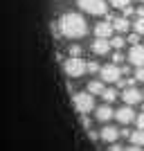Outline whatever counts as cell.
Listing matches in <instances>:
<instances>
[{"instance_id":"cell-1","label":"cell","mask_w":144,"mask_h":151,"mask_svg":"<svg viewBox=\"0 0 144 151\" xmlns=\"http://www.w3.org/2000/svg\"><path fill=\"white\" fill-rule=\"evenodd\" d=\"M57 25H59L57 29L68 38H81L88 32V25H86V20L81 18V14H63Z\"/></svg>"},{"instance_id":"cell-2","label":"cell","mask_w":144,"mask_h":151,"mask_svg":"<svg viewBox=\"0 0 144 151\" xmlns=\"http://www.w3.org/2000/svg\"><path fill=\"white\" fill-rule=\"evenodd\" d=\"M72 104H75L77 113H81V115L95 111V97L88 93V90H86V93H75V95H72Z\"/></svg>"},{"instance_id":"cell-3","label":"cell","mask_w":144,"mask_h":151,"mask_svg":"<svg viewBox=\"0 0 144 151\" xmlns=\"http://www.w3.org/2000/svg\"><path fill=\"white\" fill-rule=\"evenodd\" d=\"M63 70H65V75L68 77H81L86 72V61L81 57H72L68 61L63 63Z\"/></svg>"},{"instance_id":"cell-4","label":"cell","mask_w":144,"mask_h":151,"mask_svg":"<svg viewBox=\"0 0 144 151\" xmlns=\"http://www.w3.org/2000/svg\"><path fill=\"white\" fill-rule=\"evenodd\" d=\"M79 7H81V12L92 14V16H101L108 9L104 0H79Z\"/></svg>"},{"instance_id":"cell-5","label":"cell","mask_w":144,"mask_h":151,"mask_svg":"<svg viewBox=\"0 0 144 151\" xmlns=\"http://www.w3.org/2000/svg\"><path fill=\"white\" fill-rule=\"evenodd\" d=\"M119 77H122V70L117 68V65H104L101 68V79L104 81H108V83H117L119 81Z\"/></svg>"},{"instance_id":"cell-6","label":"cell","mask_w":144,"mask_h":151,"mask_svg":"<svg viewBox=\"0 0 144 151\" xmlns=\"http://www.w3.org/2000/svg\"><path fill=\"white\" fill-rule=\"evenodd\" d=\"M128 61H131V65H135V68H144V45H135V47H131V52H128Z\"/></svg>"},{"instance_id":"cell-7","label":"cell","mask_w":144,"mask_h":151,"mask_svg":"<svg viewBox=\"0 0 144 151\" xmlns=\"http://www.w3.org/2000/svg\"><path fill=\"white\" fill-rule=\"evenodd\" d=\"M113 117H117V122H122V124H131L135 120V111L131 106H124V108H117Z\"/></svg>"},{"instance_id":"cell-8","label":"cell","mask_w":144,"mask_h":151,"mask_svg":"<svg viewBox=\"0 0 144 151\" xmlns=\"http://www.w3.org/2000/svg\"><path fill=\"white\" fill-rule=\"evenodd\" d=\"M122 99H124L128 106H133V104H140V101H142V93L133 86V88H126L124 93H122Z\"/></svg>"},{"instance_id":"cell-9","label":"cell","mask_w":144,"mask_h":151,"mask_svg":"<svg viewBox=\"0 0 144 151\" xmlns=\"http://www.w3.org/2000/svg\"><path fill=\"white\" fill-rule=\"evenodd\" d=\"M99 135H101V140H106V142H110V145H115V142H117V138H119V135H122V133L117 131V126H104Z\"/></svg>"},{"instance_id":"cell-10","label":"cell","mask_w":144,"mask_h":151,"mask_svg":"<svg viewBox=\"0 0 144 151\" xmlns=\"http://www.w3.org/2000/svg\"><path fill=\"white\" fill-rule=\"evenodd\" d=\"M95 34H97V38H104V41H108V36L113 34V25H110L108 20H104V23H97V25H95Z\"/></svg>"},{"instance_id":"cell-11","label":"cell","mask_w":144,"mask_h":151,"mask_svg":"<svg viewBox=\"0 0 144 151\" xmlns=\"http://www.w3.org/2000/svg\"><path fill=\"white\" fill-rule=\"evenodd\" d=\"M113 115H115V111L108 106V104H106V106L95 108V120H97V122H108L110 117H113Z\"/></svg>"},{"instance_id":"cell-12","label":"cell","mask_w":144,"mask_h":151,"mask_svg":"<svg viewBox=\"0 0 144 151\" xmlns=\"http://www.w3.org/2000/svg\"><path fill=\"white\" fill-rule=\"evenodd\" d=\"M108 50H110V43H108V41H104V38H97V41H95L92 43V52L95 54H108Z\"/></svg>"},{"instance_id":"cell-13","label":"cell","mask_w":144,"mask_h":151,"mask_svg":"<svg viewBox=\"0 0 144 151\" xmlns=\"http://www.w3.org/2000/svg\"><path fill=\"white\" fill-rule=\"evenodd\" d=\"M110 25H113V32H128V27H131V23H128V18H113L110 20Z\"/></svg>"},{"instance_id":"cell-14","label":"cell","mask_w":144,"mask_h":151,"mask_svg":"<svg viewBox=\"0 0 144 151\" xmlns=\"http://www.w3.org/2000/svg\"><path fill=\"white\" fill-rule=\"evenodd\" d=\"M128 140H131V147H142L144 145V131H131Z\"/></svg>"},{"instance_id":"cell-15","label":"cell","mask_w":144,"mask_h":151,"mask_svg":"<svg viewBox=\"0 0 144 151\" xmlns=\"http://www.w3.org/2000/svg\"><path fill=\"white\" fill-rule=\"evenodd\" d=\"M104 90H106V88H104V83H101V81H90V83H88V93L92 95V97H95V95H104Z\"/></svg>"},{"instance_id":"cell-16","label":"cell","mask_w":144,"mask_h":151,"mask_svg":"<svg viewBox=\"0 0 144 151\" xmlns=\"http://www.w3.org/2000/svg\"><path fill=\"white\" fill-rule=\"evenodd\" d=\"M101 97H104V99L110 104V101L117 99V90H115V88H108V90H104V95H101Z\"/></svg>"},{"instance_id":"cell-17","label":"cell","mask_w":144,"mask_h":151,"mask_svg":"<svg viewBox=\"0 0 144 151\" xmlns=\"http://www.w3.org/2000/svg\"><path fill=\"white\" fill-rule=\"evenodd\" d=\"M135 34L138 36L144 34V18H135Z\"/></svg>"},{"instance_id":"cell-18","label":"cell","mask_w":144,"mask_h":151,"mask_svg":"<svg viewBox=\"0 0 144 151\" xmlns=\"http://www.w3.org/2000/svg\"><path fill=\"white\" fill-rule=\"evenodd\" d=\"M110 5H113V7H119V9H126V7L131 5V0H110Z\"/></svg>"},{"instance_id":"cell-19","label":"cell","mask_w":144,"mask_h":151,"mask_svg":"<svg viewBox=\"0 0 144 151\" xmlns=\"http://www.w3.org/2000/svg\"><path fill=\"white\" fill-rule=\"evenodd\" d=\"M108 43H110V47H117V50H119V47H122V45H124L126 41H124L122 36H115L113 41H108Z\"/></svg>"},{"instance_id":"cell-20","label":"cell","mask_w":144,"mask_h":151,"mask_svg":"<svg viewBox=\"0 0 144 151\" xmlns=\"http://www.w3.org/2000/svg\"><path fill=\"white\" fill-rule=\"evenodd\" d=\"M97 70H99V65H97V63H95V61L86 63V72H97Z\"/></svg>"},{"instance_id":"cell-21","label":"cell","mask_w":144,"mask_h":151,"mask_svg":"<svg viewBox=\"0 0 144 151\" xmlns=\"http://www.w3.org/2000/svg\"><path fill=\"white\" fill-rule=\"evenodd\" d=\"M135 81H144V68H138L135 70V77H133Z\"/></svg>"},{"instance_id":"cell-22","label":"cell","mask_w":144,"mask_h":151,"mask_svg":"<svg viewBox=\"0 0 144 151\" xmlns=\"http://www.w3.org/2000/svg\"><path fill=\"white\" fill-rule=\"evenodd\" d=\"M135 122H138V131H144V113H140Z\"/></svg>"},{"instance_id":"cell-23","label":"cell","mask_w":144,"mask_h":151,"mask_svg":"<svg viewBox=\"0 0 144 151\" xmlns=\"http://www.w3.org/2000/svg\"><path fill=\"white\" fill-rule=\"evenodd\" d=\"M128 43H131L133 47H135V45H140V36H138V34H131V36H128Z\"/></svg>"},{"instance_id":"cell-24","label":"cell","mask_w":144,"mask_h":151,"mask_svg":"<svg viewBox=\"0 0 144 151\" xmlns=\"http://www.w3.org/2000/svg\"><path fill=\"white\" fill-rule=\"evenodd\" d=\"M113 65H117V63H122V61H124V54H119V52H115V54H113Z\"/></svg>"},{"instance_id":"cell-25","label":"cell","mask_w":144,"mask_h":151,"mask_svg":"<svg viewBox=\"0 0 144 151\" xmlns=\"http://www.w3.org/2000/svg\"><path fill=\"white\" fill-rule=\"evenodd\" d=\"M70 54H72V57H79V54H81V47H79V45H72V47H70Z\"/></svg>"},{"instance_id":"cell-26","label":"cell","mask_w":144,"mask_h":151,"mask_svg":"<svg viewBox=\"0 0 144 151\" xmlns=\"http://www.w3.org/2000/svg\"><path fill=\"white\" fill-rule=\"evenodd\" d=\"M108 151H124V149H122L119 145H110V147H108Z\"/></svg>"},{"instance_id":"cell-27","label":"cell","mask_w":144,"mask_h":151,"mask_svg":"<svg viewBox=\"0 0 144 151\" xmlns=\"http://www.w3.org/2000/svg\"><path fill=\"white\" fill-rule=\"evenodd\" d=\"M131 14H133V7H126V9H124V18H126V16H131Z\"/></svg>"},{"instance_id":"cell-28","label":"cell","mask_w":144,"mask_h":151,"mask_svg":"<svg viewBox=\"0 0 144 151\" xmlns=\"http://www.w3.org/2000/svg\"><path fill=\"white\" fill-rule=\"evenodd\" d=\"M138 18H144V7H138Z\"/></svg>"},{"instance_id":"cell-29","label":"cell","mask_w":144,"mask_h":151,"mask_svg":"<svg viewBox=\"0 0 144 151\" xmlns=\"http://www.w3.org/2000/svg\"><path fill=\"white\" fill-rule=\"evenodd\" d=\"M124 151H142L140 147H128V149H124Z\"/></svg>"},{"instance_id":"cell-30","label":"cell","mask_w":144,"mask_h":151,"mask_svg":"<svg viewBox=\"0 0 144 151\" xmlns=\"http://www.w3.org/2000/svg\"><path fill=\"white\" fill-rule=\"evenodd\" d=\"M140 2H144V0H140Z\"/></svg>"},{"instance_id":"cell-31","label":"cell","mask_w":144,"mask_h":151,"mask_svg":"<svg viewBox=\"0 0 144 151\" xmlns=\"http://www.w3.org/2000/svg\"><path fill=\"white\" fill-rule=\"evenodd\" d=\"M142 97H144V95H142Z\"/></svg>"}]
</instances>
